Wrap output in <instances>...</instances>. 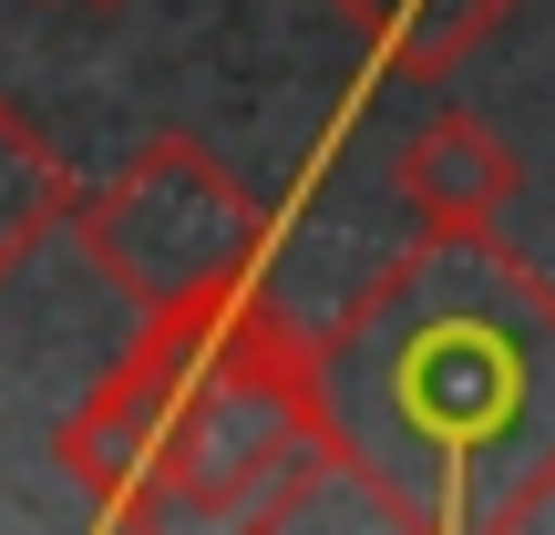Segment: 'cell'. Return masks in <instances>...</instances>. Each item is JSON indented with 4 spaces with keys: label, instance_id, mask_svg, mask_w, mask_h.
Returning <instances> with one entry per match:
<instances>
[{
    "label": "cell",
    "instance_id": "7a4b0ae2",
    "mask_svg": "<svg viewBox=\"0 0 555 535\" xmlns=\"http://www.w3.org/2000/svg\"><path fill=\"white\" fill-rule=\"evenodd\" d=\"M62 474L103 525H278L319 484H360L330 402V340L227 289L155 309L144 340L73 402ZM371 505V484H360Z\"/></svg>",
    "mask_w": 555,
    "mask_h": 535
},
{
    "label": "cell",
    "instance_id": "8992f818",
    "mask_svg": "<svg viewBox=\"0 0 555 535\" xmlns=\"http://www.w3.org/2000/svg\"><path fill=\"white\" fill-rule=\"evenodd\" d=\"M73 196L82 186L62 176V155L41 144V124L0 93V289L21 278V258H31L52 227H73Z\"/></svg>",
    "mask_w": 555,
    "mask_h": 535
},
{
    "label": "cell",
    "instance_id": "6da1fadb",
    "mask_svg": "<svg viewBox=\"0 0 555 535\" xmlns=\"http://www.w3.org/2000/svg\"><path fill=\"white\" fill-rule=\"evenodd\" d=\"M319 340L371 515L401 525V474H433L422 525L474 515V474H504L494 525L555 505V278L525 268L504 227H422Z\"/></svg>",
    "mask_w": 555,
    "mask_h": 535
},
{
    "label": "cell",
    "instance_id": "277c9868",
    "mask_svg": "<svg viewBox=\"0 0 555 535\" xmlns=\"http://www.w3.org/2000/svg\"><path fill=\"white\" fill-rule=\"evenodd\" d=\"M391 186L422 227H504L515 206V155L483 114H422L391 155Z\"/></svg>",
    "mask_w": 555,
    "mask_h": 535
},
{
    "label": "cell",
    "instance_id": "5b68a950",
    "mask_svg": "<svg viewBox=\"0 0 555 535\" xmlns=\"http://www.w3.org/2000/svg\"><path fill=\"white\" fill-rule=\"evenodd\" d=\"M339 21H350L360 41H371L391 73L412 82H442L453 62H474L483 41L515 21V0H330Z\"/></svg>",
    "mask_w": 555,
    "mask_h": 535
},
{
    "label": "cell",
    "instance_id": "3957f363",
    "mask_svg": "<svg viewBox=\"0 0 555 535\" xmlns=\"http://www.w3.org/2000/svg\"><path fill=\"white\" fill-rule=\"evenodd\" d=\"M73 247L134 319H155L247 289L268 247V206L206 135H144L103 186L73 196Z\"/></svg>",
    "mask_w": 555,
    "mask_h": 535
}]
</instances>
